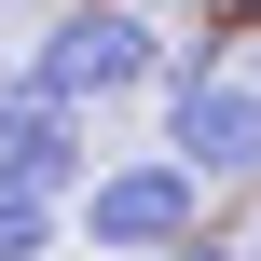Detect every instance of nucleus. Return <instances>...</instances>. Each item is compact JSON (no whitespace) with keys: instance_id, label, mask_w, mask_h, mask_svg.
<instances>
[{"instance_id":"7ed1b4c3","label":"nucleus","mask_w":261,"mask_h":261,"mask_svg":"<svg viewBox=\"0 0 261 261\" xmlns=\"http://www.w3.org/2000/svg\"><path fill=\"white\" fill-rule=\"evenodd\" d=\"M165 151L206 193H248L261 179V69H220L206 41H179V69H165Z\"/></svg>"},{"instance_id":"423d86ee","label":"nucleus","mask_w":261,"mask_h":261,"mask_svg":"<svg viewBox=\"0 0 261 261\" xmlns=\"http://www.w3.org/2000/svg\"><path fill=\"white\" fill-rule=\"evenodd\" d=\"M165 261H234V248H220V234H193V248H165Z\"/></svg>"},{"instance_id":"20e7f679","label":"nucleus","mask_w":261,"mask_h":261,"mask_svg":"<svg viewBox=\"0 0 261 261\" xmlns=\"http://www.w3.org/2000/svg\"><path fill=\"white\" fill-rule=\"evenodd\" d=\"M0 151H14L41 193H83V179H96V110H69L55 83L0 69Z\"/></svg>"},{"instance_id":"f03ea898","label":"nucleus","mask_w":261,"mask_h":261,"mask_svg":"<svg viewBox=\"0 0 261 261\" xmlns=\"http://www.w3.org/2000/svg\"><path fill=\"white\" fill-rule=\"evenodd\" d=\"M69 234L96 261H165V248H193V234H220V220H206V179L179 151H124V165H96L69 193Z\"/></svg>"},{"instance_id":"f257e3e1","label":"nucleus","mask_w":261,"mask_h":261,"mask_svg":"<svg viewBox=\"0 0 261 261\" xmlns=\"http://www.w3.org/2000/svg\"><path fill=\"white\" fill-rule=\"evenodd\" d=\"M28 83H55L69 110H124V96H165L179 69V28L151 0H83V14H41V41L14 55Z\"/></svg>"},{"instance_id":"39448f33","label":"nucleus","mask_w":261,"mask_h":261,"mask_svg":"<svg viewBox=\"0 0 261 261\" xmlns=\"http://www.w3.org/2000/svg\"><path fill=\"white\" fill-rule=\"evenodd\" d=\"M55 248H83L69 206H55V193H14V206H0V261H55Z\"/></svg>"},{"instance_id":"0eeeda50","label":"nucleus","mask_w":261,"mask_h":261,"mask_svg":"<svg viewBox=\"0 0 261 261\" xmlns=\"http://www.w3.org/2000/svg\"><path fill=\"white\" fill-rule=\"evenodd\" d=\"M14 14H83V0H14Z\"/></svg>"},{"instance_id":"6e6552de","label":"nucleus","mask_w":261,"mask_h":261,"mask_svg":"<svg viewBox=\"0 0 261 261\" xmlns=\"http://www.w3.org/2000/svg\"><path fill=\"white\" fill-rule=\"evenodd\" d=\"M248 69H261V28H248Z\"/></svg>"}]
</instances>
